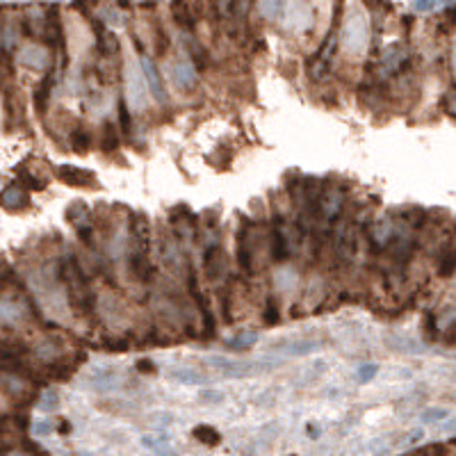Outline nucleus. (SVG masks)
I'll return each instance as SVG.
<instances>
[{"mask_svg": "<svg viewBox=\"0 0 456 456\" xmlns=\"http://www.w3.org/2000/svg\"><path fill=\"white\" fill-rule=\"evenodd\" d=\"M60 277L67 286L71 310L80 317L91 315L94 308H96V295L91 292L87 274L82 272V267L78 265L76 258H67V261L60 265Z\"/></svg>", "mask_w": 456, "mask_h": 456, "instance_id": "obj_1", "label": "nucleus"}, {"mask_svg": "<svg viewBox=\"0 0 456 456\" xmlns=\"http://www.w3.org/2000/svg\"><path fill=\"white\" fill-rule=\"evenodd\" d=\"M187 292H190L192 301L196 304V308L201 313V322H203V335H206V340H212V337L217 335V324H215V315H212L210 310V304L206 295L201 292V286H199V277H196L192 263L187 261Z\"/></svg>", "mask_w": 456, "mask_h": 456, "instance_id": "obj_2", "label": "nucleus"}, {"mask_svg": "<svg viewBox=\"0 0 456 456\" xmlns=\"http://www.w3.org/2000/svg\"><path fill=\"white\" fill-rule=\"evenodd\" d=\"M254 222L242 217L238 228V265L247 277H254Z\"/></svg>", "mask_w": 456, "mask_h": 456, "instance_id": "obj_3", "label": "nucleus"}, {"mask_svg": "<svg viewBox=\"0 0 456 456\" xmlns=\"http://www.w3.org/2000/svg\"><path fill=\"white\" fill-rule=\"evenodd\" d=\"M356 238H358V224L356 222H347L337 228L335 233V258L340 265H349L356 256Z\"/></svg>", "mask_w": 456, "mask_h": 456, "instance_id": "obj_4", "label": "nucleus"}, {"mask_svg": "<svg viewBox=\"0 0 456 456\" xmlns=\"http://www.w3.org/2000/svg\"><path fill=\"white\" fill-rule=\"evenodd\" d=\"M169 224L171 231L178 240H196L199 235V224H196V217L192 215V210L187 206H176L169 212Z\"/></svg>", "mask_w": 456, "mask_h": 456, "instance_id": "obj_5", "label": "nucleus"}, {"mask_svg": "<svg viewBox=\"0 0 456 456\" xmlns=\"http://www.w3.org/2000/svg\"><path fill=\"white\" fill-rule=\"evenodd\" d=\"M139 64H141V71H144V82H146V89L151 91V96L158 100V103H167V87H164L158 64H155L144 51H139Z\"/></svg>", "mask_w": 456, "mask_h": 456, "instance_id": "obj_6", "label": "nucleus"}, {"mask_svg": "<svg viewBox=\"0 0 456 456\" xmlns=\"http://www.w3.org/2000/svg\"><path fill=\"white\" fill-rule=\"evenodd\" d=\"M130 251L148 254L151 251V219L146 212H135L130 217Z\"/></svg>", "mask_w": 456, "mask_h": 456, "instance_id": "obj_7", "label": "nucleus"}, {"mask_svg": "<svg viewBox=\"0 0 456 456\" xmlns=\"http://www.w3.org/2000/svg\"><path fill=\"white\" fill-rule=\"evenodd\" d=\"M55 176L69 187H98V180L94 171L73 167V164H60V167L55 169Z\"/></svg>", "mask_w": 456, "mask_h": 456, "instance_id": "obj_8", "label": "nucleus"}, {"mask_svg": "<svg viewBox=\"0 0 456 456\" xmlns=\"http://www.w3.org/2000/svg\"><path fill=\"white\" fill-rule=\"evenodd\" d=\"M85 17L89 19L91 28H94V35H96V51L100 58H114L116 53H119V39H116L114 33H109V30L103 26V21L98 17H91V14H85Z\"/></svg>", "mask_w": 456, "mask_h": 456, "instance_id": "obj_9", "label": "nucleus"}, {"mask_svg": "<svg viewBox=\"0 0 456 456\" xmlns=\"http://www.w3.org/2000/svg\"><path fill=\"white\" fill-rule=\"evenodd\" d=\"M44 44L49 49H58L62 46L64 49V33H62V19H60V7L51 5L44 14Z\"/></svg>", "mask_w": 456, "mask_h": 456, "instance_id": "obj_10", "label": "nucleus"}, {"mask_svg": "<svg viewBox=\"0 0 456 456\" xmlns=\"http://www.w3.org/2000/svg\"><path fill=\"white\" fill-rule=\"evenodd\" d=\"M226 251L219 245H210L203 251V272L210 283H217L224 279L226 274Z\"/></svg>", "mask_w": 456, "mask_h": 456, "instance_id": "obj_11", "label": "nucleus"}, {"mask_svg": "<svg viewBox=\"0 0 456 456\" xmlns=\"http://www.w3.org/2000/svg\"><path fill=\"white\" fill-rule=\"evenodd\" d=\"M171 19L176 21V26L187 33H192L196 28V14H194V7L190 0H171Z\"/></svg>", "mask_w": 456, "mask_h": 456, "instance_id": "obj_12", "label": "nucleus"}, {"mask_svg": "<svg viewBox=\"0 0 456 456\" xmlns=\"http://www.w3.org/2000/svg\"><path fill=\"white\" fill-rule=\"evenodd\" d=\"M406 64H408V51H406V46H402V44H392L390 49L386 51V55H383V60H381L383 73H390V76L404 71Z\"/></svg>", "mask_w": 456, "mask_h": 456, "instance_id": "obj_13", "label": "nucleus"}, {"mask_svg": "<svg viewBox=\"0 0 456 456\" xmlns=\"http://www.w3.org/2000/svg\"><path fill=\"white\" fill-rule=\"evenodd\" d=\"M28 203H30V196L23 192V187L17 183L7 185L5 190L0 192V206L7 212H19L23 208H28Z\"/></svg>", "mask_w": 456, "mask_h": 456, "instance_id": "obj_14", "label": "nucleus"}, {"mask_svg": "<svg viewBox=\"0 0 456 456\" xmlns=\"http://www.w3.org/2000/svg\"><path fill=\"white\" fill-rule=\"evenodd\" d=\"M270 238H272V245H270V251H272V261H274V263H286L288 258H290V245H288L286 233H283L281 219H274Z\"/></svg>", "mask_w": 456, "mask_h": 456, "instance_id": "obj_15", "label": "nucleus"}, {"mask_svg": "<svg viewBox=\"0 0 456 456\" xmlns=\"http://www.w3.org/2000/svg\"><path fill=\"white\" fill-rule=\"evenodd\" d=\"M183 44H185V49H187V58H190V62H194L196 71L208 69V51L203 49V46L196 42V37L192 33H187V30H185Z\"/></svg>", "mask_w": 456, "mask_h": 456, "instance_id": "obj_16", "label": "nucleus"}, {"mask_svg": "<svg viewBox=\"0 0 456 456\" xmlns=\"http://www.w3.org/2000/svg\"><path fill=\"white\" fill-rule=\"evenodd\" d=\"M55 87V69H51L49 73L44 76V80L39 82V87L35 89V109L39 114L46 112V105L51 100V91Z\"/></svg>", "mask_w": 456, "mask_h": 456, "instance_id": "obj_17", "label": "nucleus"}, {"mask_svg": "<svg viewBox=\"0 0 456 456\" xmlns=\"http://www.w3.org/2000/svg\"><path fill=\"white\" fill-rule=\"evenodd\" d=\"M89 215H91V212H89L87 203H85V201H71L69 208H67V212H64L67 222L73 224L76 228L82 226V224H87V222H89Z\"/></svg>", "mask_w": 456, "mask_h": 456, "instance_id": "obj_18", "label": "nucleus"}, {"mask_svg": "<svg viewBox=\"0 0 456 456\" xmlns=\"http://www.w3.org/2000/svg\"><path fill=\"white\" fill-rule=\"evenodd\" d=\"M100 148H103V153H114L119 148V135H116V125L112 119L103 121V128H100Z\"/></svg>", "mask_w": 456, "mask_h": 456, "instance_id": "obj_19", "label": "nucleus"}, {"mask_svg": "<svg viewBox=\"0 0 456 456\" xmlns=\"http://www.w3.org/2000/svg\"><path fill=\"white\" fill-rule=\"evenodd\" d=\"M71 148H73V153L78 155H87L89 148H91V132L87 128H82V125H78V128L71 132Z\"/></svg>", "mask_w": 456, "mask_h": 456, "instance_id": "obj_20", "label": "nucleus"}, {"mask_svg": "<svg viewBox=\"0 0 456 456\" xmlns=\"http://www.w3.org/2000/svg\"><path fill=\"white\" fill-rule=\"evenodd\" d=\"M192 438L199 440V443H203V445H210V447L222 443V434H219L215 427H210V424H196V427L192 429Z\"/></svg>", "mask_w": 456, "mask_h": 456, "instance_id": "obj_21", "label": "nucleus"}, {"mask_svg": "<svg viewBox=\"0 0 456 456\" xmlns=\"http://www.w3.org/2000/svg\"><path fill=\"white\" fill-rule=\"evenodd\" d=\"M153 51L158 58H164L169 53V35L158 19H153Z\"/></svg>", "mask_w": 456, "mask_h": 456, "instance_id": "obj_22", "label": "nucleus"}, {"mask_svg": "<svg viewBox=\"0 0 456 456\" xmlns=\"http://www.w3.org/2000/svg\"><path fill=\"white\" fill-rule=\"evenodd\" d=\"M174 80L178 87H183V89H192L196 85V76L187 62H176L174 64Z\"/></svg>", "mask_w": 456, "mask_h": 456, "instance_id": "obj_23", "label": "nucleus"}, {"mask_svg": "<svg viewBox=\"0 0 456 456\" xmlns=\"http://www.w3.org/2000/svg\"><path fill=\"white\" fill-rule=\"evenodd\" d=\"M256 342H258V333H256V331H242V333H238L235 337H231V340H228V349H233V351H247V349L254 347Z\"/></svg>", "mask_w": 456, "mask_h": 456, "instance_id": "obj_24", "label": "nucleus"}, {"mask_svg": "<svg viewBox=\"0 0 456 456\" xmlns=\"http://www.w3.org/2000/svg\"><path fill=\"white\" fill-rule=\"evenodd\" d=\"M73 372H76V360H69V358L55 360V363H51V367H49V374L55 376V379H62V381L69 379Z\"/></svg>", "mask_w": 456, "mask_h": 456, "instance_id": "obj_25", "label": "nucleus"}, {"mask_svg": "<svg viewBox=\"0 0 456 456\" xmlns=\"http://www.w3.org/2000/svg\"><path fill=\"white\" fill-rule=\"evenodd\" d=\"M263 322L267 326H277L281 322V306L277 297H267L265 310H263Z\"/></svg>", "mask_w": 456, "mask_h": 456, "instance_id": "obj_26", "label": "nucleus"}, {"mask_svg": "<svg viewBox=\"0 0 456 456\" xmlns=\"http://www.w3.org/2000/svg\"><path fill=\"white\" fill-rule=\"evenodd\" d=\"M171 379L180 381V383H187V386H199V383H206V381H208L201 372H194V369H187V367L174 369V372H171Z\"/></svg>", "mask_w": 456, "mask_h": 456, "instance_id": "obj_27", "label": "nucleus"}, {"mask_svg": "<svg viewBox=\"0 0 456 456\" xmlns=\"http://www.w3.org/2000/svg\"><path fill=\"white\" fill-rule=\"evenodd\" d=\"M454 272H456V247H454V249H447L445 254H443V258H440V263H438V277L450 279Z\"/></svg>", "mask_w": 456, "mask_h": 456, "instance_id": "obj_28", "label": "nucleus"}, {"mask_svg": "<svg viewBox=\"0 0 456 456\" xmlns=\"http://www.w3.org/2000/svg\"><path fill=\"white\" fill-rule=\"evenodd\" d=\"M317 349V342L315 340H299L295 344H290V347L286 349L288 356H306V353L315 351Z\"/></svg>", "mask_w": 456, "mask_h": 456, "instance_id": "obj_29", "label": "nucleus"}, {"mask_svg": "<svg viewBox=\"0 0 456 456\" xmlns=\"http://www.w3.org/2000/svg\"><path fill=\"white\" fill-rule=\"evenodd\" d=\"M119 128L123 135H132V116H130V109L125 105V100H119Z\"/></svg>", "mask_w": 456, "mask_h": 456, "instance_id": "obj_30", "label": "nucleus"}, {"mask_svg": "<svg viewBox=\"0 0 456 456\" xmlns=\"http://www.w3.org/2000/svg\"><path fill=\"white\" fill-rule=\"evenodd\" d=\"M422 328H424V335H427L429 340H436V337H438V319H436V313H431V310L424 313Z\"/></svg>", "mask_w": 456, "mask_h": 456, "instance_id": "obj_31", "label": "nucleus"}, {"mask_svg": "<svg viewBox=\"0 0 456 456\" xmlns=\"http://www.w3.org/2000/svg\"><path fill=\"white\" fill-rule=\"evenodd\" d=\"M231 299H233V290H231V281L226 283V288L222 290V315L226 324H231L233 315H231Z\"/></svg>", "mask_w": 456, "mask_h": 456, "instance_id": "obj_32", "label": "nucleus"}, {"mask_svg": "<svg viewBox=\"0 0 456 456\" xmlns=\"http://www.w3.org/2000/svg\"><path fill=\"white\" fill-rule=\"evenodd\" d=\"M443 107H445L447 114L456 119V85H452V87L447 89V94L443 96Z\"/></svg>", "mask_w": 456, "mask_h": 456, "instance_id": "obj_33", "label": "nucleus"}, {"mask_svg": "<svg viewBox=\"0 0 456 456\" xmlns=\"http://www.w3.org/2000/svg\"><path fill=\"white\" fill-rule=\"evenodd\" d=\"M447 415L450 413H447L445 408H427V411L422 413V422H443Z\"/></svg>", "mask_w": 456, "mask_h": 456, "instance_id": "obj_34", "label": "nucleus"}, {"mask_svg": "<svg viewBox=\"0 0 456 456\" xmlns=\"http://www.w3.org/2000/svg\"><path fill=\"white\" fill-rule=\"evenodd\" d=\"M58 402H60V397H58V392H46V395L39 399V408L42 411H53L55 406H58Z\"/></svg>", "mask_w": 456, "mask_h": 456, "instance_id": "obj_35", "label": "nucleus"}, {"mask_svg": "<svg viewBox=\"0 0 456 456\" xmlns=\"http://www.w3.org/2000/svg\"><path fill=\"white\" fill-rule=\"evenodd\" d=\"M141 443H144L146 447H151V450H155V452H164V445H167L169 440L164 438V436H160V438H155V436H144V438H141Z\"/></svg>", "mask_w": 456, "mask_h": 456, "instance_id": "obj_36", "label": "nucleus"}, {"mask_svg": "<svg viewBox=\"0 0 456 456\" xmlns=\"http://www.w3.org/2000/svg\"><path fill=\"white\" fill-rule=\"evenodd\" d=\"M376 372H379V367H376L374 363H369V365H363L358 369V381L360 383H367V381H372L374 376H376Z\"/></svg>", "mask_w": 456, "mask_h": 456, "instance_id": "obj_37", "label": "nucleus"}, {"mask_svg": "<svg viewBox=\"0 0 456 456\" xmlns=\"http://www.w3.org/2000/svg\"><path fill=\"white\" fill-rule=\"evenodd\" d=\"M21 180L30 187V190H44L46 187V183L42 178H35L33 174H28V171H21Z\"/></svg>", "mask_w": 456, "mask_h": 456, "instance_id": "obj_38", "label": "nucleus"}, {"mask_svg": "<svg viewBox=\"0 0 456 456\" xmlns=\"http://www.w3.org/2000/svg\"><path fill=\"white\" fill-rule=\"evenodd\" d=\"M436 3L438 0H415L413 10L415 12H431V10H436Z\"/></svg>", "mask_w": 456, "mask_h": 456, "instance_id": "obj_39", "label": "nucleus"}, {"mask_svg": "<svg viewBox=\"0 0 456 456\" xmlns=\"http://www.w3.org/2000/svg\"><path fill=\"white\" fill-rule=\"evenodd\" d=\"M137 369H139V372H144V374H153L155 372V363H153V360L141 358V360H137Z\"/></svg>", "mask_w": 456, "mask_h": 456, "instance_id": "obj_40", "label": "nucleus"}, {"mask_svg": "<svg viewBox=\"0 0 456 456\" xmlns=\"http://www.w3.org/2000/svg\"><path fill=\"white\" fill-rule=\"evenodd\" d=\"M415 454H445L447 450L440 445H431V447H420V450H413Z\"/></svg>", "mask_w": 456, "mask_h": 456, "instance_id": "obj_41", "label": "nucleus"}, {"mask_svg": "<svg viewBox=\"0 0 456 456\" xmlns=\"http://www.w3.org/2000/svg\"><path fill=\"white\" fill-rule=\"evenodd\" d=\"M201 399H208V402H222L224 395H222V392H215V390H203Z\"/></svg>", "mask_w": 456, "mask_h": 456, "instance_id": "obj_42", "label": "nucleus"}, {"mask_svg": "<svg viewBox=\"0 0 456 456\" xmlns=\"http://www.w3.org/2000/svg\"><path fill=\"white\" fill-rule=\"evenodd\" d=\"M445 21L450 23V26H456V5L447 7V10H445Z\"/></svg>", "mask_w": 456, "mask_h": 456, "instance_id": "obj_43", "label": "nucleus"}, {"mask_svg": "<svg viewBox=\"0 0 456 456\" xmlns=\"http://www.w3.org/2000/svg\"><path fill=\"white\" fill-rule=\"evenodd\" d=\"M35 431H37L39 436H49L51 431H53V427H51V422H42V424H37Z\"/></svg>", "mask_w": 456, "mask_h": 456, "instance_id": "obj_44", "label": "nucleus"}, {"mask_svg": "<svg viewBox=\"0 0 456 456\" xmlns=\"http://www.w3.org/2000/svg\"><path fill=\"white\" fill-rule=\"evenodd\" d=\"M440 431H443V434H456V418L450 420V422H445L443 427H440Z\"/></svg>", "mask_w": 456, "mask_h": 456, "instance_id": "obj_45", "label": "nucleus"}, {"mask_svg": "<svg viewBox=\"0 0 456 456\" xmlns=\"http://www.w3.org/2000/svg\"><path fill=\"white\" fill-rule=\"evenodd\" d=\"M58 429L62 431V434H69V431H71V424H69L67 420H62V424H60V427H58Z\"/></svg>", "mask_w": 456, "mask_h": 456, "instance_id": "obj_46", "label": "nucleus"}, {"mask_svg": "<svg viewBox=\"0 0 456 456\" xmlns=\"http://www.w3.org/2000/svg\"><path fill=\"white\" fill-rule=\"evenodd\" d=\"M422 436H424V431H420V429H418V431H413V434H411V443H418V440H420Z\"/></svg>", "mask_w": 456, "mask_h": 456, "instance_id": "obj_47", "label": "nucleus"}]
</instances>
